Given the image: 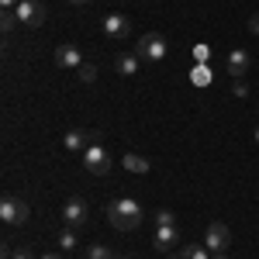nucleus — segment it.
<instances>
[{
  "label": "nucleus",
  "instance_id": "nucleus-1",
  "mask_svg": "<svg viewBox=\"0 0 259 259\" xmlns=\"http://www.w3.org/2000/svg\"><path fill=\"white\" fill-rule=\"evenodd\" d=\"M142 204L139 200H132V197H118V200H111L107 204V221L118 228V232H132V228H139L142 225Z\"/></svg>",
  "mask_w": 259,
  "mask_h": 259
},
{
  "label": "nucleus",
  "instance_id": "nucleus-2",
  "mask_svg": "<svg viewBox=\"0 0 259 259\" xmlns=\"http://www.w3.org/2000/svg\"><path fill=\"white\" fill-rule=\"evenodd\" d=\"M14 14H18L21 24H28V28H41V24L49 21V7H45L41 0H21L18 7H14Z\"/></svg>",
  "mask_w": 259,
  "mask_h": 259
},
{
  "label": "nucleus",
  "instance_id": "nucleus-3",
  "mask_svg": "<svg viewBox=\"0 0 259 259\" xmlns=\"http://www.w3.org/2000/svg\"><path fill=\"white\" fill-rule=\"evenodd\" d=\"M83 166H87V173H94V177H107L111 173V156H107V149L100 145V142H94L87 152H83Z\"/></svg>",
  "mask_w": 259,
  "mask_h": 259
},
{
  "label": "nucleus",
  "instance_id": "nucleus-4",
  "mask_svg": "<svg viewBox=\"0 0 259 259\" xmlns=\"http://www.w3.org/2000/svg\"><path fill=\"white\" fill-rule=\"evenodd\" d=\"M135 52H139L142 62H159L162 56H166V38H162L159 31H149V35H142V38H139Z\"/></svg>",
  "mask_w": 259,
  "mask_h": 259
},
{
  "label": "nucleus",
  "instance_id": "nucleus-5",
  "mask_svg": "<svg viewBox=\"0 0 259 259\" xmlns=\"http://www.w3.org/2000/svg\"><path fill=\"white\" fill-rule=\"evenodd\" d=\"M0 218L7 221V225H24L28 221V204L14 194H4L0 197Z\"/></svg>",
  "mask_w": 259,
  "mask_h": 259
},
{
  "label": "nucleus",
  "instance_id": "nucleus-6",
  "mask_svg": "<svg viewBox=\"0 0 259 259\" xmlns=\"http://www.w3.org/2000/svg\"><path fill=\"white\" fill-rule=\"evenodd\" d=\"M204 245H207L211 252H228V245H232V232H228V225L211 221L207 232H204Z\"/></svg>",
  "mask_w": 259,
  "mask_h": 259
},
{
  "label": "nucleus",
  "instance_id": "nucleus-7",
  "mask_svg": "<svg viewBox=\"0 0 259 259\" xmlns=\"http://www.w3.org/2000/svg\"><path fill=\"white\" fill-rule=\"evenodd\" d=\"M87 218H90V204H87L83 197H69L66 204H62V221H66L69 228L87 225Z\"/></svg>",
  "mask_w": 259,
  "mask_h": 259
},
{
  "label": "nucleus",
  "instance_id": "nucleus-8",
  "mask_svg": "<svg viewBox=\"0 0 259 259\" xmlns=\"http://www.w3.org/2000/svg\"><path fill=\"white\" fill-rule=\"evenodd\" d=\"M100 28H104V35L107 38H128V31H132V21L124 18V14H107V18H100Z\"/></svg>",
  "mask_w": 259,
  "mask_h": 259
},
{
  "label": "nucleus",
  "instance_id": "nucleus-9",
  "mask_svg": "<svg viewBox=\"0 0 259 259\" xmlns=\"http://www.w3.org/2000/svg\"><path fill=\"white\" fill-rule=\"evenodd\" d=\"M177 242H180V225H156V239H152V245H156L159 252H169Z\"/></svg>",
  "mask_w": 259,
  "mask_h": 259
},
{
  "label": "nucleus",
  "instance_id": "nucleus-10",
  "mask_svg": "<svg viewBox=\"0 0 259 259\" xmlns=\"http://www.w3.org/2000/svg\"><path fill=\"white\" fill-rule=\"evenodd\" d=\"M225 69H228V76H232V80H242V76H245V69H249V52H245V49H232V52H228V59H225Z\"/></svg>",
  "mask_w": 259,
  "mask_h": 259
},
{
  "label": "nucleus",
  "instance_id": "nucleus-11",
  "mask_svg": "<svg viewBox=\"0 0 259 259\" xmlns=\"http://www.w3.org/2000/svg\"><path fill=\"white\" fill-rule=\"evenodd\" d=\"M94 142H97V132H80V128H76V132H66L62 145H66L69 152H87Z\"/></svg>",
  "mask_w": 259,
  "mask_h": 259
},
{
  "label": "nucleus",
  "instance_id": "nucleus-12",
  "mask_svg": "<svg viewBox=\"0 0 259 259\" xmlns=\"http://www.w3.org/2000/svg\"><path fill=\"white\" fill-rule=\"evenodd\" d=\"M56 66H59V69H80L83 52L76 45H59V49H56Z\"/></svg>",
  "mask_w": 259,
  "mask_h": 259
},
{
  "label": "nucleus",
  "instance_id": "nucleus-13",
  "mask_svg": "<svg viewBox=\"0 0 259 259\" xmlns=\"http://www.w3.org/2000/svg\"><path fill=\"white\" fill-rule=\"evenodd\" d=\"M114 69H118L121 76H139V69H142L139 52H121V56H114Z\"/></svg>",
  "mask_w": 259,
  "mask_h": 259
},
{
  "label": "nucleus",
  "instance_id": "nucleus-14",
  "mask_svg": "<svg viewBox=\"0 0 259 259\" xmlns=\"http://www.w3.org/2000/svg\"><path fill=\"white\" fill-rule=\"evenodd\" d=\"M121 166H124L128 173H149V169H152V162L145 159V156H135V152H128V156L121 159Z\"/></svg>",
  "mask_w": 259,
  "mask_h": 259
},
{
  "label": "nucleus",
  "instance_id": "nucleus-15",
  "mask_svg": "<svg viewBox=\"0 0 259 259\" xmlns=\"http://www.w3.org/2000/svg\"><path fill=\"white\" fill-rule=\"evenodd\" d=\"M56 242H59V249H62V252H73V249H76V232H73V228L66 225L59 235H56Z\"/></svg>",
  "mask_w": 259,
  "mask_h": 259
},
{
  "label": "nucleus",
  "instance_id": "nucleus-16",
  "mask_svg": "<svg viewBox=\"0 0 259 259\" xmlns=\"http://www.w3.org/2000/svg\"><path fill=\"white\" fill-rule=\"evenodd\" d=\"M87 259H114V252H111V245L94 242V245H87Z\"/></svg>",
  "mask_w": 259,
  "mask_h": 259
},
{
  "label": "nucleus",
  "instance_id": "nucleus-17",
  "mask_svg": "<svg viewBox=\"0 0 259 259\" xmlns=\"http://www.w3.org/2000/svg\"><path fill=\"white\" fill-rule=\"evenodd\" d=\"M76 76H80V83H94V80H97V66H90V62H83L80 69H76Z\"/></svg>",
  "mask_w": 259,
  "mask_h": 259
},
{
  "label": "nucleus",
  "instance_id": "nucleus-18",
  "mask_svg": "<svg viewBox=\"0 0 259 259\" xmlns=\"http://www.w3.org/2000/svg\"><path fill=\"white\" fill-rule=\"evenodd\" d=\"M14 24H18V14H14V11H4V14H0V28H4V35H11Z\"/></svg>",
  "mask_w": 259,
  "mask_h": 259
},
{
  "label": "nucleus",
  "instance_id": "nucleus-19",
  "mask_svg": "<svg viewBox=\"0 0 259 259\" xmlns=\"http://www.w3.org/2000/svg\"><path fill=\"white\" fill-rule=\"evenodd\" d=\"M4 259H35V256H31L24 245H21V249H11V245H4Z\"/></svg>",
  "mask_w": 259,
  "mask_h": 259
},
{
  "label": "nucleus",
  "instance_id": "nucleus-20",
  "mask_svg": "<svg viewBox=\"0 0 259 259\" xmlns=\"http://www.w3.org/2000/svg\"><path fill=\"white\" fill-rule=\"evenodd\" d=\"M156 225H177V214L173 211H159L156 214Z\"/></svg>",
  "mask_w": 259,
  "mask_h": 259
},
{
  "label": "nucleus",
  "instance_id": "nucleus-21",
  "mask_svg": "<svg viewBox=\"0 0 259 259\" xmlns=\"http://www.w3.org/2000/svg\"><path fill=\"white\" fill-rule=\"evenodd\" d=\"M232 94H235V97H245V94H249L245 80H232Z\"/></svg>",
  "mask_w": 259,
  "mask_h": 259
},
{
  "label": "nucleus",
  "instance_id": "nucleus-22",
  "mask_svg": "<svg viewBox=\"0 0 259 259\" xmlns=\"http://www.w3.org/2000/svg\"><path fill=\"white\" fill-rule=\"evenodd\" d=\"M249 31H252V35H259V14H252V18H249Z\"/></svg>",
  "mask_w": 259,
  "mask_h": 259
},
{
  "label": "nucleus",
  "instance_id": "nucleus-23",
  "mask_svg": "<svg viewBox=\"0 0 259 259\" xmlns=\"http://www.w3.org/2000/svg\"><path fill=\"white\" fill-rule=\"evenodd\" d=\"M18 4H21V0H0V7H4V11H14Z\"/></svg>",
  "mask_w": 259,
  "mask_h": 259
},
{
  "label": "nucleus",
  "instance_id": "nucleus-24",
  "mask_svg": "<svg viewBox=\"0 0 259 259\" xmlns=\"http://www.w3.org/2000/svg\"><path fill=\"white\" fill-rule=\"evenodd\" d=\"M38 259H62V252H41Z\"/></svg>",
  "mask_w": 259,
  "mask_h": 259
},
{
  "label": "nucleus",
  "instance_id": "nucleus-25",
  "mask_svg": "<svg viewBox=\"0 0 259 259\" xmlns=\"http://www.w3.org/2000/svg\"><path fill=\"white\" fill-rule=\"evenodd\" d=\"M169 259H187V252L180 249V252H169Z\"/></svg>",
  "mask_w": 259,
  "mask_h": 259
},
{
  "label": "nucleus",
  "instance_id": "nucleus-26",
  "mask_svg": "<svg viewBox=\"0 0 259 259\" xmlns=\"http://www.w3.org/2000/svg\"><path fill=\"white\" fill-rule=\"evenodd\" d=\"M211 259H232V256H228V252H214Z\"/></svg>",
  "mask_w": 259,
  "mask_h": 259
},
{
  "label": "nucleus",
  "instance_id": "nucleus-27",
  "mask_svg": "<svg viewBox=\"0 0 259 259\" xmlns=\"http://www.w3.org/2000/svg\"><path fill=\"white\" fill-rule=\"evenodd\" d=\"M69 4H90V0H69Z\"/></svg>",
  "mask_w": 259,
  "mask_h": 259
},
{
  "label": "nucleus",
  "instance_id": "nucleus-28",
  "mask_svg": "<svg viewBox=\"0 0 259 259\" xmlns=\"http://www.w3.org/2000/svg\"><path fill=\"white\" fill-rule=\"evenodd\" d=\"M114 259H128V256H114Z\"/></svg>",
  "mask_w": 259,
  "mask_h": 259
},
{
  "label": "nucleus",
  "instance_id": "nucleus-29",
  "mask_svg": "<svg viewBox=\"0 0 259 259\" xmlns=\"http://www.w3.org/2000/svg\"><path fill=\"white\" fill-rule=\"evenodd\" d=\"M256 142H259V128H256Z\"/></svg>",
  "mask_w": 259,
  "mask_h": 259
}]
</instances>
